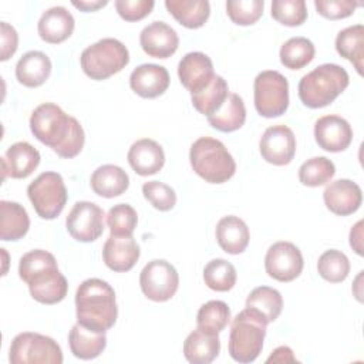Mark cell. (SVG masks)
Returning a JSON list of instances; mask_svg holds the SVG:
<instances>
[{
	"label": "cell",
	"instance_id": "obj_27",
	"mask_svg": "<svg viewBox=\"0 0 364 364\" xmlns=\"http://www.w3.org/2000/svg\"><path fill=\"white\" fill-rule=\"evenodd\" d=\"M92 191L104 198H114L124 193L129 186L128 173L117 165L107 164L98 166L90 179Z\"/></svg>",
	"mask_w": 364,
	"mask_h": 364
},
{
	"label": "cell",
	"instance_id": "obj_43",
	"mask_svg": "<svg viewBox=\"0 0 364 364\" xmlns=\"http://www.w3.org/2000/svg\"><path fill=\"white\" fill-rule=\"evenodd\" d=\"M144 198L158 210H171L176 203L175 191L159 181H149L142 185Z\"/></svg>",
	"mask_w": 364,
	"mask_h": 364
},
{
	"label": "cell",
	"instance_id": "obj_31",
	"mask_svg": "<svg viewBox=\"0 0 364 364\" xmlns=\"http://www.w3.org/2000/svg\"><path fill=\"white\" fill-rule=\"evenodd\" d=\"M165 6L168 11L186 28L202 27L210 14L208 0H166Z\"/></svg>",
	"mask_w": 364,
	"mask_h": 364
},
{
	"label": "cell",
	"instance_id": "obj_40",
	"mask_svg": "<svg viewBox=\"0 0 364 364\" xmlns=\"http://www.w3.org/2000/svg\"><path fill=\"white\" fill-rule=\"evenodd\" d=\"M107 223L111 235L132 236L138 223L136 210L128 203H118L108 210Z\"/></svg>",
	"mask_w": 364,
	"mask_h": 364
},
{
	"label": "cell",
	"instance_id": "obj_18",
	"mask_svg": "<svg viewBox=\"0 0 364 364\" xmlns=\"http://www.w3.org/2000/svg\"><path fill=\"white\" fill-rule=\"evenodd\" d=\"M178 75L182 85L193 94L206 87L215 77L212 60L200 51L188 53L178 64Z\"/></svg>",
	"mask_w": 364,
	"mask_h": 364
},
{
	"label": "cell",
	"instance_id": "obj_37",
	"mask_svg": "<svg viewBox=\"0 0 364 364\" xmlns=\"http://www.w3.org/2000/svg\"><path fill=\"white\" fill-rule=\"evenodd\" d=\"M236 269L225 259H213L203 269L205 284L215 291H228L236 283Z\"/></svg>",
	"mask_w": 364,
	"mask_h": 364
},
{
	"label": "cell",
	"instance_id": "obj_22",
	"mask_svg": "<svg viewBox=\"0 0 364 364\" xmlns=\"http://www.w3.org/2000/svg\"><path fill=\"white\" fill-rule=\"evenodd\" d=\"M127 158L131 168L141 176L156 173L165 164V154L162 146L151 138L135 141L131 145Z\"/></svg>",
	"mask_w": 364,
	"mask_h": 364
},
{
	"label": "cell",
	"instance_id": "obj_21",
	"mask_svg": "<svg viewBox=\"0 0 364 364\" xmlns=\"http://www.w3.org/2000/svg\"><path fill=\"white\" fill-rule=\"evenodd\" d=\"M3 179L6 175L14 179H24L30 176L40 164V152L28 142L20 141L9 146L1 159Z\"/></svg>",
	"mask_w": 364,
	"mask_h": 364
},
{
	"label": "cell",
	"instance_id": "obj_45",
	"mask_svg": "<svg viewBox=\"0 0 364 364\" xmlns=\"http://www.w3.org/2000/svg\"><path fill=\"white\" fill-rule=\"evenodd\" d=\"M152 0H117L115 9L127 21H138L146 17L154 9Z\"/></svg>",
	"mask_w": 364,
	"mask_h": 364
},
{
	"label": "cell",
	"instance_id": "obj_42",
	"mask_svg": "<svg viewBox=\"0 0 364 364\" xmlns=\"http://www.w3.org/2000/svg\"><path fill=\"white\" fill-rule=\"evenodd\" d=\"M263 0H229L226 1V11L229 18L239 26H249L256 23L263 14Z\"/></svg>",
	"mask_w": 364,
	"mask_h": 364
},
{
	"label": "cell",
	"instance_id": "obj_9",
	"mask_svg": "<svg viewBox=\"0 0 364 364\" xmlns=\"http://www.w3.org/2000/svg\"><path fill=\"white\" fill-rule=\"evenodd\" d=\"M11 364H61V347L51 337L38 333H20L10 344Z\"/></svg>",
	"mask_w": 364,
	"mask_h": 364
},
{
	"label": "cell",
	"instance_id": "obj_15",
	"mask_svg": "<svg viewBox=\"0 0 364 364\" xmlns=\"http://www.w3.org/2000/svg\"><path fill=\"white\" fill-rule=\"evenodd\" d=\"M314 138L320 148L341 152L353 141V129L347 119L338 115H324L314 124Z\"/></svg>",
	"mask_w": 364,
	"mask_h": 364
},
{
	"label": "cell",
	"instance_id": "obj_7",
	"mask_svg": "<svg viewBox=\"0 0 364 364\" xmlns=\"http://www.w3.org/2000/svg\"><path fill=\"white\" fill-rule=\"evenodd\" d=\"M81 68L91 80H105L129 63L128 48L117 38H102L88 46L80 57Z\"/></svg>",
	"mask_w": 364,
	"mask_h": 364
},
{
	"label": "cell",
	"instance_id": "obj_4",
	"mask_svg": "<svg viewBox=\"0 0 364 364\" xmlns=\"http://www.w3.org/2000/svg\"><path fill=\"white\" fill-rule=\"evenodd\" d=\"M348 74L341 65L321 64L301 77L299 98L309 108H323L331 104L348 87Z\"/></svg>",
	"mask_w": 364,
	"mask_h": 364
},
{
	"label": "cell",
	"instance_id": "obj_1",
	"mask_svg": "<svg viewBox=\"0 0 364 364\" xmlns=\"http://www.w3.org/2000/svg\"><path fill=\"white\" fill-rule=\"evenodd\" d=\"M30 129L40 142L61 158H74L84 146L85 135L81 124L53 102H44L31 112Z\"/></svg>",
	"mask_w": 364,
	"mask_h": 364
},
{
	"label": "cell",
	"instance_id": "obj_41",
	"mask_svg": "<svg viewBox=\"0 0 364 364\" xmlns=\"http://www.w3.org/2000/svg\"><path fill=\"white\" fill-rule=\"evenodd\" d=\"M272 17L289 27L300 26L307 18L306 1L304 0H273Z\"/></svg>",
	"mask_w": 364,
	"mask_h": 364
},
{
	"label": "cell",
	"instance_id": "obj_34",
	"mask_svg": "<svg viewBox=\"0 0 364 364\" xmlns=\"http://www.w3.org/2000/svg\"><path fill=\"white\" fill-rule=\"evenodd\" d=\"M246 307L257 310L267 323L274 321L283 309V297L279 290L269 286H259L246 299Z\"/></svg>",
	"mask_w": 364,
	"mask_h": 364
},
{
	"label": "cell",
	"instance_id": "obj_36",
	"mask_svg": "<svg viewBox=\"0 0 364 364\" xmlns=\"http://www.w3.org/2000/svg\"><path fill=\"white\" fill-rule=\"evenodd\" d=\"M230 320V309L222 300H210L200 306L196 324L205 333L219 334Z\"/></svg>",
	"mask_w": 364,
	"mask_h": 364
},
{
	"label": "cell",
	"instance_id": "obj_25",
	"mask_svg": "<svg viewBox=\"0 0 364 364\" xmlns=\"http://www.w3.org/2000/svg\"><path fill=\"white\" fill-rule=\"evenodd\" d=\"M249 239V228L237 216H225L216 225V240L226 253H242L247 247Z\"/></svg>",
	"mask_w": 364,
	"mask_h": 364
},
{
	"label": "cell",
	"instance_id": "obj_33",
	"mask_svg": "<svg viewBox=\"0 0 364 364\" xmlns=\"http://www.w3.org/2000/svg\"><path fill=\"white\" fill-rule=\"evenodd\" d=\"M228 94H229L228 82L223 80V77L215 74V77L206 87L191 94V100H192V105L198 112L209 117L220 108Z\"/></svg>",
	"mask_w": 364,
	"mask_h": 364
},
{
	"label": "cell",
	"instance_id": "obj_14",
	"mask_svg": "<svg viewBox=\"0 0 364 364\" xmlns=\"http://www.w3.org/2000/svg\"><path fill=\"white\" fill-rule=\"evenodd\" d=\"M259 149L266 162L277 166L287 165L296 154V136L286 125L269 127L260 138Z\"/></svg>",
	"mask_w": 364,
	"mask_h": 364
},
{
	"label": "cell",
	"instance_id": "obj_47",
	"mask_svg": "<svg viewBox=\"0 0 364 364\" xmlns=\"http://www.w3.org/2000/svg\"><path fill=\"white\" fill-rule=\"evenodd\" d=\"M296 363V357L293 355V350L287 346H280L277 347L270 357L266 360V363Z\"/></svg>",
	"mask_w": 364,
	"mask_h": 364
},
{
	"label": "cell",
	"instance_id": "obj_8",
	"mask_svg": "<svg viewBox=\"0 0 364 364\" xmlns=\"http://www.w3.org/2000/svg\"><path fill=\"white\" fill-rule=\"evenodd\" d=\"M27 195L34 210L43 219L57 218L67 203V188L57 172L40 173L27 188Z\"/></svg>",
	"mask_w": 364,
	"mask_h": 364
},
{
	"label": "cell",
	"instance_id": "obj_44",
	"mask_svg": "<svg viewBox=\"0 0 364 364\" xmlns=\"http://www.w3.org/2000/svg\"><path fill=\"white\" fill-rule=\"evenodd\" d=\"M360 3L351 0H316L317 13L330 20L346 18L351 16Z\"/></svg>",
	"mask_w": 364,
	"mask_h": 364
},
{
	"label": "cell",
	"instance_id": "obj_48",
	"mask_svg": "<svg viewBox=\"0 0 364 364\" xmlns=\"http://www.w3.org/2000/svg\"><path fill=\"white\" fill-rule=\"evenodd\" d=\"M363 220H358L350 230V246L355 250L357 255H363Z\"/></svg>",
	"mask_w": 364,
	"mask_h": 364
},
{
	"label": "cell",
	"instance_id": "obj_2",
	"mask_svg": "<svg viewBox=\"0 0 364 364\" xmlns=\"http://www.w3.org/2000/svg\"><path fill=\"white\" fill-rule=\"evenodd\" d=\"M18 276L28 284L31 297L38 303L55 304L67 296V279L58 270L55 257L47 250L36 249L23 255Z\"/></svg>",
	"mask_w": 364,
	"mask_h": 364
},
{
	"label": "cell",
	"instance_id": "obj_12",
	"mask_svg": "<svg viewBox=\"0 0 364 364\" xmlns=\"http://www.w3.org/2000/svg\"><path fill=\"white\" fill-rule=\"evenodd\" d=\"M68 233L78 242H94L104 232V210L94 202H75L67 215Z\"/></svg>",
	"mask_w": 364,
	"mask_h": 364
},
{
	"label": "cell",
	"instance_id": "obj_29",
	"mask_svg": "<svg viewBox=\"0 0 364 364\" xmlns=\"http://www.w3.org/2000/svg\"><path fill=\"white\" fill-rule=\"evenodd\" d=\"M30 228L27 210L17 202L0 200V239L18 240Z\"/></svg>",
	"mask_w": 364,
	"mask_h": 364
},
{
	"label": "cell",
	"instance_id": "obj_6",
	"mask_svg": "<svg viewBox=\"0 0 364 364\" xmlns=\"http://www.w3.org/2000/svg\"><path fill=\"white\" fill-rule=\"evenodd\" d=\"M192 169L209 183H223L236 172V162L228 148L216 138H198L189 151Z\"/></svg>",
	"mask_w": 364,
	"mask_h": 364
},
{
	"label": "cell",
	"instance_id": "obj_35",
	"mask_svg": "<svg viewBox=\"0 0 364 364\" xmlns=\"http://www.w3.org/2000/svg\"><path fill=\"white\" fill-rule=\"evenodd\" d=\"M316 54L314 44L306 37H291L280 47V63L290 70L306 67Z\"/></svg>",
	"mask_w": 364,
	"mask_h": 364
},
{
	"label": "cell",
	"instance_id": "obj_38",
	"mask_svg": "<svg viewBox=\"0 0 364 364\" xmlns=\"http://www.w3.org/2000/svg\"><path fill=\"white\" fill-rule=\"evenodd\" d=\"M336 173L334 164L326 156H314L307 159L299 168V181L306 186H321L330 182Z\"/></svg>",
	"mask_w": 364,
	"mask_h": 364
},
{
	"label": "cell",
	"instance_id": "obj_16",
	"mask_svg": "<svg viewBox=\"0 0 364 364\" xmlns=\"http://www.w3.org/2000/svg\"><path fill=\"white\" fill-rule=\"evenodd\" d=\"M139 44L149 57L168 58L178 50L179 37L166 23L152 21L142 28L139 34Z\"/></svg>",
	"mask_w": 364,
	"mask_h": 364
},
{
	"label": "cell",
	"instance_id": "obj_3",
	"mask_svg": "<svg viewBox=\"0 0 364 364\" xmlns=\"http://www.w3.org/2000/svg\"><path fill=\"white\" fill-rule=\"evenodd\" d=\"M75 309L77 323L105 333L115 324L118 316L115 291L101 279H87L75 291Z\"/></svg>",
	"mask_w": 364,
	"mask_h": 364
},
{
	"label": "cell",
	"instance_id": "obj_30",
	"mask_svg": "<svg viewBox=\"0 0 364 364\" xmlns=\"http://www.w3.org/2000/svg\"><path fill=\"white\" fill-rule=\"evenodd\" d=\"M246 121V108L240 95L229 92L220 108L208 117V122L218 131L233 132Z\"/></svg>",
	"mask_w": 364,
	"mask_h": 364
},
{
	"label": "cell",
	"instance_id": "obj_26",
	"mask_svg": "<svg viewBox=\"0 0 364 364\" xmlns=\"http://www.w3.org/2000/svg\"><path fill=\"white\" fill-rule=\"evenodd\" d=\"M68 344H70L71 353L77 358L92 360L105 350L107 337H105V333L94 331L77 323L70 330Z\"/></svg>",
	"mask_w": 364,
	"mask_h": 364
},
{
	"label": "cell",
	"instance_id": "obj_49",
	"mask_svg": "<svg viewBox=\"0 0 364 364\" xmlns=\"http://www.w3.org/2000/svg\"><path fill=\"white\" fill-rule=\"evenodd\" d=\"M108 1L107 0H82V1H77L74 0L73 1V6L82 10V11H95L98 10L100 7H104Z\"/></svg>",
	"mask_w": 364,
	"mask_h": 364
},
{
	"label": "cell",
	"instance_id": "obj_39",
	"mask_svg": "<svg viewBox=\"0 0 364 364\" xmlns=\"http://www.w3.org/2000/svg\"><path fill=\"white\" fill-rule=\"evenodd\" d=\"M317 272L324 280L330 283H340L346 280L350 273L348 257L337 249L326 250L318 257Z\"/></svg>",
	"mask_w": 364,
	"mask_h": 364
},
{
	"label": "cell",
	"instance_id": "obj_17",
	"mask_svg": "<svg viewBox=\"0 0 364 364\" xmlns=\"http://www.w3.org/2000/svg\"><path fill=\"white\" fill-rule=\"evenodd\" d=\"M323 199L330 212L347 216L358 210L363 202V193L355 182L350 179H337L326 186Z\"/></svg>",
	"mask_w": 364,
	"mask_h": 364
},
{
	"label": "cell",
	"instance_id": "obj_24",
	"mask_svg": "<svg viewBox=\"0 0 364 364\" xmlns=\"http://www.w3.org/2000/svg\"><path fill=\"white\" fill-rule=\"evenodd\" d=\"M51 73V61L43 51H27L17 61L16 77L20 84L34 88L46 82Z\"/></svg>",
	"mask_w": 364,
	"mask_h": 364
},
{
	"label": "cell",
	"instance_id": "obj_23",
	"mask_svg": "<svg viewBox=\"0 0 364 364\" xmlns=\"http://www.w3.org/2000/svg\"><path fill=\"white\" fill-rule=\"evenodd\" d=\"M74 26L73 14L63 6H54L41 14L37 30L41 40L50 44H58L73 34Z\"/></svg>",
	"mask_w": 364,
	"mask_h": 364
},
{
	"label": "cell",
	"instance_id": "obj_10",
	"mask_svg": "<svg viewBox=\"0 0 364 364\" xmlns=\"http://www.w3.org/2000/svg\"><path fill=\"white\" fill-rule=\"evenodd\" d=\"M255 107L259 115L266 118L280 117L289 107V82L283 74L266 70L256 75Z\"/></svg>",
	"mask_w": 364,
	"mask_h": 364
},
{
	"label": "cell",
	"instance_id": "obj_13",
	"mask_svg": "<svg viewBox=\"0 0 364 364\" xmlns=\"http://www.w3.org/2000/svg\"><path fill=\"white\" fill-rule=\"evenodd\" d=\"M303 266V255L291 242H276L267 249L264 269L274 280L291 282L301 273Z\"/></svg>",
	"mask_w": 364,
	"mask_h": 364
},
{
	"label": "cell",
	"instance_id": "obj_28",
	"mask_svg": "<svg viewBox=\"0 0 364 364\" xmlns=\"http://www.w3.org/2000/svg\"><path fill=\"white\" fill-rule=\"evenodd\" d=\"M220 350V341L218 334H209L200 328L193 330L185 338L183 355L192 364H209L212 363Z\"/></svg>",
	"mask_w": 364,
	"mask_h": 364
},
{
	"label": "cell",
	"instance_id": "obj_19",
	"mask_svg": "<svg viewBox=\"0 0 364 364\" xmlns=\"http://www.w3.org/2000/svg\"><path fill=\"white\" fill-rule=\"evenodd\" d=\"M129 85L142 98H156L169 87V73L164 65L141 64L129 75Z\"/></svg>",
	"mask_w": 364,
	"mask_h": 364
},
{
	"label": "cell",
	"instance_id": "obj_46",
	"mask_svg": "<svg viewBox=\"0 0 364 364\" xmlns=\"http://www.w3.org/2000/svg\"><path fill=\"white\" fill-rule=\"evenodd\" d=\"M18 44V34L13 26H10L6 21L0 23V60L6 61L9 60L17 50Z\"/></svg>",
	"mask_w": 364,
	"mask_h": 364
},
{
	"label": "cell",
	"instance_id": "obj_32",
	"mask_svg": "<svg viewBox=\"0 0 364 364\" xmlns=\"http://www.w3.org/2000/svg\"><path fill=\"white\" fill-rule=\"evenodd\" d=\"M337 53L354 64L358 74L363 73V58H364V27L363 24H355L346 27L336 37Z\"/></svg>",
	"mask_w": 364,
	"mask_h": 364
},
{
	"label": "cell",
	"instance_id": "obj_20",
	"mask_svg": "<svg viewBox=\"0 0 364 364\" xmlns=\"http://www.w3.org/2000/svg\"><path fill=\"white\" fill-rule=\"evenodd\" d=\"M102 259L111 270L128 272L139 259V246L132 236L111 235L104 243Z\"/></svg>",
	"mask_w": 364,
	"mask_h": 364
},
{
	"label": "cell",
	"instance_id": "obj_11",
	"mask_svg": "<svg viewBox=\"0 0 364 364\" xmlns=\"http://www.w3.org/2000/svg\"><path fill=\"white\" fill-rule=\"evenodd\" d=\"M142 293L152 301H166L175 296L179 286L176 269L164 259L148 262L139 274Z\"/></svg>",
	"mask_w": 364,
	"mask_h": 364
},
{
	"label": "cell",
	"instance_id": "obj_5",
	"mask_svg": "<svg viewBox=\"0 0 364 364\" xmlns=\"http://www.w3.org/2000/svg\"><path fill=\"white\" fill-rule=\"evenodd\" d=\"M267 320L255 309L246 307L233 320L229 333V354L237 363L255 361L263 348Z\"/></svg>",
	"mask_w": 364,
	"mask_h": 364
}]
</instances>
